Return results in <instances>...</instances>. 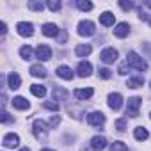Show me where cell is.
Masks as SVG:
<instances>
[{
	"label": "cell",
	"instance_id": "1",
	"mask_svg": "<svg viewBox=\"0 0 151 151\" xmlns=\"http://www.w3.org/2000/svg\"><path fill=\"white\" fill-rule=\"evenodd\" d=\"M126 64L132 66V68H135V69H139V71L147 69V62H146L139 53H135V52H130V53L126 55Z\"/></svg>",
	"mask_w": 151,
	"mask_h": 151
},
{
	"label": "cell",
	"instance_id": "2",
	"mask_svg": "<svg viewBox=\"0 0 151 151\" xmlns=\"http://www.w3.org/2000/svg\"><path fill=\"white\" fill-rule=\"evenodd\" d=\"M32 132H34V137L37 140H45L46 135H48V124L43 119H36L34 124H32Z\"/></svg>",
	"mask_w": 151,
	"mask_h": 151
},
{
	"label": "cell",
	"instance_id": "3",
	"mask_svg": "<svg viewBox=\"0 0 151 151\" xmlns=\"http://www.w3.org/2000/svg\"><path fill=\"white\" fill-rule=\"evenodd\" d=\"M142 105V100L139 96H132L128 98V105H126V114L132 116V117H137L139 116V109Z\"/></svg>",
	"mask_w": 151,
	"mask_h": 151
},
{
	"label": "cell",
	"instance_id": "4",
	"mask_svg": "<svg viewBox=\"0 0 151 151\" xmlns=\"http://www.w3.org/2000/svg\"><path fill=\"white\" fill-rule=\"evenodd\" d=\"M94 32H96V29H94V23H93V22H89V20H82V22L78 23V34H80V36L89 37V36H93Z\"/></svg>",
	"mask_w": 151,
	"mask_h": 151
},
{
	"label": "cell",
	"instance_id": "5",
	"mask_svg": "<svg viewBox=\"0 0 151 151\" xmlns=\"http://www.w3.org/2000/svg\"><path fill=\"white\" fill-rule=\"evenodd\" d=\"M100 59L105 62V64H112L117 60V50L116 48H105L101 53H100Z\"/></svg>",
	"mask_w": 151,
	"mask_h": 151
},
{
	"label": "cell",
	"instance_id": "6",
	"mask_svg": "<svg viewBox=\"0 0 151 151\" xmlns=\"http://www.w3.org/2000/svg\"><path fill=\"white\" fill-rule=\"evenodd\" d=\"M16 30H18V34L23 36V37H30V36L34 34V27H32V23H29V22H20V23L16 25Z\"/></svg>",
	"mask_w": 151,
	"mask_h": 151
},
{
	"label": "cell",
	"instance_id": "7",
	"mask_svg": "<svg viewBox=\"0 0 151 151\" xmlns=\"http://www.w3.org/2000/svg\"><path fill=\"white\" fill-rule=\"evenodd\" d=\"M87 123H89L91 126H101V124L105 123L103 112H91V114L87 116Z\"/></svg>",
	"mask_w": 151,
	"mask_h": 151
},
{
	"label": "cell",
	"instance_id": "8",
	"mask_svg": "<svg viewBox=\"0 0 151 151\" xmlns=\"http://www.w3.org/2000/svg\"><path fill=\"white\" fill-rule=\"evenodd\" d=\"M77 73H78V77H82V78L91 77V73H93V66H91V62L82 60V62L78 64V68H77Z\"/></svg>",
	"mask_w": 151,
	"mask_h": 151
},
{
	"label": "cell",
	"instance_id": "9",
	"mask_svg": "<svg viewBox=\"0 0 151 151\" xmlns=\"http://www.w3.org/2000/svg\"><path fill=\"white\" fill-rule=\"evenodd\" d=\"M59 27L55 25V23H45L43 27H41V32H43V36H46V37H55L57 34H59Z\"/></svg>",
	"mask_w": 151,
	"mask_h": 151
},
{
	"label": "cell",
	"instance_id": "10",
	"mask_svg": "<svg viewBox=\"0 0 151 151\" xmlns=\"http://www.w3.org/2000/svg\"><path fill=\"white\" fill-rule=\"evenodd\" d=\"M128 34H130V25H128L126 22H121V23L116 25V29H114V36H116V37H121V39H123V37H126Z\"/></svg>",
	"mask_w": 151,
	"mask_h": 151
},
{
	"label": "cell",
	"instance_id": "11",
	"mask_svg": "<svg viewBox=\"0 0 151 151\" xmlns=\"http://www.w3.org/2000/svg\"><path fill=\"white\" fill-rule=\"evenodd\" d=\"M36 57H37L39 60H48V59L52 57V50H50V46H46V45H39V46L36 48Z\"/></svg>",
	"mask_w": 151,
	"mask_h": 151
},
{
	"label": "cell",
	"instance_id": "12",
	"mask_svg": "<svg viewBox=\"0 0 151 151\" xmlns=\"http://www.w3.org/2000/svg\"><path fill=\"white\" fill-rule=\"evenodd\" d=\"M121 105H123V96H121L119 93H112V94L109 96V107H110L112 110H119Z\"/></svg>",
	"mask_w": 151,
	"mask_h": 151
},
{
	"label": "cell",
	"instance_id": "13",
	"mask_svg": "<svg viewBox=\"0 0 151 151\" xmlns=\"http://www.w3.org/2000/svg\"><path fill=\"white\" fill-rule=\"evenodd\" d=\"M93 94H94V89H93V87H87V89H75V91H73V96L77 98V100H89Z\"/></svg>",
	"mask_w": 151,
	"mask_h": 151
},
{
	"label": "cell",
	"instance_id": "14",
	"mask_svg": "<svg viewBox=\"0 0 151 151\" xmlns=\"http://www.w3.org/2000/svg\"><path fill=\"white\" fill-rule=\"evenodd\" d=\"M2 144H4L6 147H16V146L20 144V137H18L16 133H7V135H4Z\"/></svg>",
	"mask_w": 151,
	"mask_h": 151
},
{
	"label": "cell",
	"instance_id": "15",
	"mask_svg": "<svg viewBox=\"0 0 151 151\" xmlns=\"http://www.w3.org/2000/svg\"><path fill=\"white\" fill-rule=\"evenodd\" d=\"M91 147H93L94 151L105 149V147H107V139H105V137H100V135L93 137V139H91Z\"/></svg>",
	"mask_w": 151,
	"mask_h": 151
},
{
	"label": "cell",
	"instance_id": "16",
	"mask_svg": "<svg viewBox=\"0 0 151 151\" xmlns=\"http://www.w3.org/2000/svg\"><path fill=\"white\" fill-rule=\"evenodd\" d=\"M7 86L14 91V89H20L22 86V78H20V75L18 73H9L7 75Z\"/></svg>",
	"mask_w": 151,
	"mask_h": 151
},
{
	"label": "cell",
	"instance_id": "17",
	"mask_svg": "<svg viewBox=\"0 0 151 151\" xmlns=\"http://www.w3.org/2000/svg\"><path fill=\"white\" fill-rule=\"evenodd\" d=\"M13 107L18 109V110H27V109L30 107V103H29V100H25L23 96H14V98H13Z\"/></svg>",
	"mask_w": 151,
	"mask_h": 151
},
{
	"label": "cell",
	"instance_id": "18",
	"mask_svg": "<svg viewBox=\"0 0 151 151\" xmlns=\"http://www.w3.org/2000/svg\"><path fill=\"white\" fill-rule=\"evenodd\" d=\"M55 73H57V77H60V78H64V80H73V71H71V68H68V66H59Z\"/></svg>",
	"mask_w": 151,
	"mask_h": 151
},
{
	"label": "cell",
	"instance_id": "19",
	"mask_svg": "<svg viewBox=\"0 0 151 151\" xmlns=\"http://www.w3.org/2000/svg\"><path fill=\"white\" fill-rule=\"evenodd\" d=\"M52 96H53V100H68L69 98V93L66 89H62L60 86H55L53 91H52Z\"/></svg>",
	"mask_w": 151,
	"mask_h": 151
},
{
	"label": "cell",
	"instance_id": "20",
	"mask_svg": "<svg viewBox=\"0 0 151 151\" xmlns=\"http://www.w3.org/2000/svg\"><path fill=\"white\" fill-rule=\"evenodd\" d=\"M114 22H116V18H114V14L112 13H103V14H100V23L103 25V27H112L114 25Z\"/></svg>",
	"mask_w": 151,
	"mask_h": 151
},
{
	"label": "cell",
	"instance_id": "21",
	"mask_svg": "<svg viewBox=\"0 0 151 151\" xmlns=\"http://www.w3.org/2000/svg\"><path fill=\"white\" fill-rule=\"evenodd\" d=\"M30 75L32 77H37V78H45L46 77V69L41 64H34V66H30Z\"/></svg>",
	"mask_w": 151,
	"mask_h": 151
},
{
	"label": "cell",
	"instance_id": "22",
	"mask_svg": "<svg viewBox=\"0 0 151 151\" xmlns=\"http://www.w3.org/2000/svg\"><path fill=\"white\" fill-rule=\"evenodd\" d=\"M30 93H32L34 96H37V98H45V94H46V87L41 86V84H32V86H30Z\"/></svg>",
	"mask_w": 151,
	"mask_h": 151
},
{
	"label": "cell",
	"instance_id": "23",
	"mask_svg": "<svg viewBox=\"0 0 151 151\" xmlns=\"http://www.w3.org/2000/svg\"><path fill=\"white\" fill-rule=\"evenodd\" d=\"M91 52H93V48H91L89 45H78L77 48H75V53H77V57H87Z\"/></svg>",
	"mask_w": 151,
	"mask_h": 151
},
{
	"label": "cell",
	"instance_id": "24",
	"mask_svg": "<svg viewBox=\"0 0 151 151\" xmlns=\"http://www.w3.org/2000/svg\"><path fill=\"white\" fill-rule=\"evenodd\" d=\"M133 135H135L137 140H146V139L149 137V132H147L144 126H137V128L133 130Z\"/></svg>",
	"mask_w": 151,
	"mask_h": 151
},
{
	"label": "cell",
	"instance_id": "25",
	"mask_svg": "<svg viewBox=\"0 0 151 151\" xmlns=\"http://www.w3.org/2000/svg\"><path fill=\"white\" fill-rule=\"evenodd\" d=\"M142 84H144V78H142V77H133V78H128L126 87H130V89H137V87H140Z\"/></svg>",
	"mask_w": 151,
	"mask_h": 151
},
{
	"label": "cell",
	"instance_id": "26",
	"mask_svg": "<svg viewBox=\"0 0 151 151\" xmlns=\"http://www.w3.org/2000/svg\"><path fill=\"white\" fill-rule=\"evenodd\" d=\"M20 55H22V59L29 60V59H32L34 52H32V48H30L29 45H25V46H22V48H20Z\"/></svg>",
	"mask_w": 151,
	"mask_h": 151
},
{
	"label": "cell",
	"instance_id": "27",
	"mask_svg": "<svg viewBox=\"0 0 151 151\" xmlns=\"http://www.w3.org/2000/svg\"><path fill=\"white\" fill-rule=\"evenodd\" d=\"M110 151H128V147H126V144H124V142L116 140V142H112V144H110Z\"/></svg>",
	"mask_w": 151,
	"mask_h": 151
},
{
	"label": "cell",
	"instance_id": "28",
	"mask_svg": "<svg viewBox=\"0 0 151 151\" xmlns=\"http://www.w3.org/2000/svg\"><path fill=\"white\" fill-rule=\"evenodd\" d=\"M77 7L86 13V11H91V9H93V4L87 2V0H78V2H77Z\"/></svg>",
	"mask_w": 151,
	"mask_h": 151
},
{
	"label": "cell",
	"instance_id": "29",
	"mask_svg": "<svg viewBox=\"0 0 151 151\" xmlns=\"http://www.w3.org/2000/svg\"><path fill=\"white\" fill-rule=\"evenodd\" d=\"M60 7H62V4L59 2V0H50V2H48V9H50L52 13H57V11H60Z\"/></svg>",
	"mask_w": 151,
	"mask_h": 151
},
{
	"label": "cell",
	"instance_id": "30",
	"mask_svg": "<svg viewBox=\"0 0 151 151\" xmlns=\"http://www.w3.org/2000/svg\"><path fill=\"white\" fill-rule=\"evenodd\" d=\"M29 9H32V11H43L45 4L43 2H29Z\"/></svg>",
	"mask_w": 151,
	"mask_h": 151
},
{
	"label": "cell",
	"instance_id": "31",
	"mask_svg": "<svg viewBox=\"0 0 151 151\" xmlns=\"http://www.w3.org/2000/svg\"><path fill=\"white\" fill-rule=\"evenodd\" d=\"M45 109H48V110H53V112H57L59 110V103L57 101H45V105H43Z\"/></svg>",
	"mask_w": 151,
	"mask_h": 151
},
{
	"label": "cell",
	"instance_id": "32",
	"mask_svg": "<svg viewBox=\"0 0 151 151\" xmlns=\"http://www.w3.org/2000/svg\"><path fill=\"white\" fill-rule=\"evenodd\" d=\"M124 128H126V119H124V117L117 119V121H116V130H117V132H124Z\"/></svg>",
	"mask_w": 151,
	"mask_h": 151
},
{
	"label": "cell",
	"instance_id": "33",
	"mask_svg": "<svg viewBox=\"0 0 151 151\" xmlns=\"http://www.w3.org/2000/svg\"><path fill=\"white\" fill-rule=\"evenodd\" d=\"M119 7L124 9V11H130V9L135 7V4H133V2H126V0H121V2H119Z\"/></svg>",
	"mask_w": 151,
	"mask_h": 151
},
{
	"label": "cell",
	"instance_id": "34",
	"mask_svg": "<svg viewBox=\"0 0 151 151\" xmlns=\"http://www.w3.org/2000/svg\"><path fill=\"white\" fill-rule=\"evenodd\" d=\"M100 77H101V78H105V80H109V78L112 77V73H110V69H109V68H101V69H100Z\"/></svg>",
	"mask_w": 151,
	"mask_h": 151
},
{
	"label": "cell",
	"instance_id": "35",
	"mask_svg": "<svg viewBox=\"0 0 151 151\" xmlns=\"http://www.w3.org/2000/svg\"><path fill=\"white\" fill-rule=\"evenodd\" d=\"M59 123H60V117H59V116H52V119L48 121V126H50V128H55Z\"/></svg>",
	"mask_w": 151,
	"mask_h": 151
},
{
	"label": "cell",
	"instance_id": "36",
	"mask_svg": "<svg viewBox=\"0 0 151 151\" xmlns=\"http://www.w3.org/2000/svg\"><path fill=\"white\" fill-rule=\"evenodd\" d=\"M0 121H2V123H11V121H13V117H11L6 110H2V117H0Z\"/></svg>",
	"mask_w": 151,
	"mask_h": 151
},
{
	"label": "cell",
	"instance_id": "37",
	"mask_svg": "<svg viewBox=\"0 0 151 151\" xmlns=\"http://www.w3.org/2000/svg\"><path fill=\"white\" fill-rule=\"evenodd\" d=\"M117 71H119V75H126V73H128V69H126V64H121Z\"/></svg>",
	"mask_w": 151,
	"mask_h": 151
},
{
	"label": "cell",
	"instance_id": "38",
	"mask_svg": "<svg viewBox=\"0 0 151 151\" xmlns=\"http://www.w3.org/2000/svg\"><path fill=\"white\" fill-rule=\"evenodd\" d=\"M6 32H7V25L2 23V36H6Z\"/></svg>",
	"mask_w": 151,
	"mask_h": 151
},
{
	"label": "cell",
	"instance_id": "39",
	"mask_svg": "<svg viewBox=\"0 0 151 151\" xmlns=\"http://www.w3.org/2000/svg\"><path fill=\"white\" fill-rule=\"evenodd\" d=\"M20 151H30V149H29V147H22Z\"/></svg>",
	"mask_w": 151,
	"mask_h": 151
},
{
	"label": "cell",
	"instance_id": "40",
	"mask_svg": "<svg viewBox=\"0 0 151 151\" xmlns=\"http://www.w3.org/2000/svg\"><path fill=\"white\" fill-rule=\"evenodd\" d=\"M41 151H53V149H46V147H43V149H41Z\"/></svg>",
	"mask_w": 151,
	"mask_h": 151
},
{
	"label": "cell",
	"instance_id": "41",
	"mask_svg": "<svg viewBox=\"0 0 151 151\" xmlns=\"http://www.w3.org/2000/svg\"><path fill=\"white\" fill-rule=\"evenodd\" d=\"M147 23H149V27H151V16H149V20H147Z\"/></svg>",
	"mask_w": 151,
	"mask_h": 151
}]
</instances>
